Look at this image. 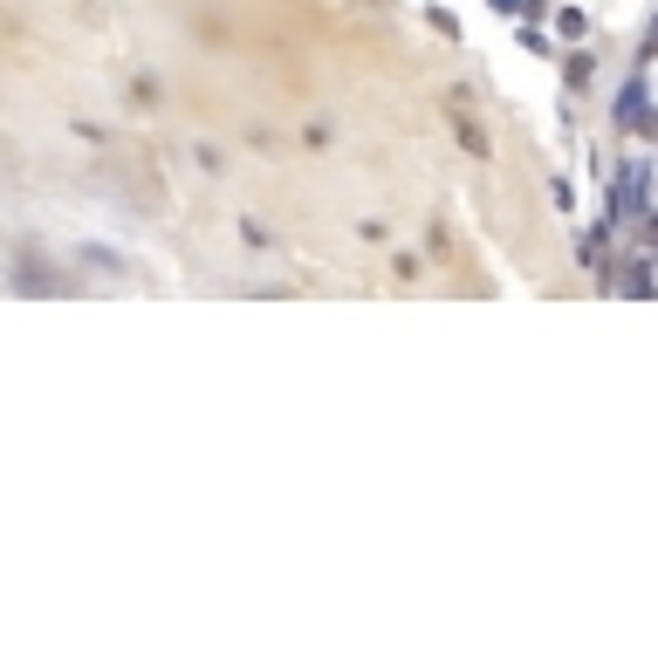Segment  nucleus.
<instances>
[{"mask_svg":"<svg viewBox=\"0 0 658 650\" xmlns=\"http://www.w3.org/2000/svg\"><path fill=\"white\" fill-rule=\"evenodd\" d=\"M645 178H651V165H624V178H618V220L645 205Z\"/></svg>","mask_w":658,"mask_h":650,"instance_id":"f257e3e1","label":"nucleus"},{"mask_svg":"<svg viewBox=\"0 0 658 650\" xmlns=\"http://www.w3.org/2000/svg\"><path fill=\"white\" fill-rule=\"evenodd\" d=\"M494 8H501V14H515V8H521V0H494Z\"/></svg>","mask_w":658,"mask_h":650,"instance_id":"f03ea898","label":"nucleus"}]
</instances>
